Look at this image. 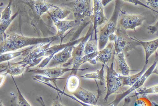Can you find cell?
I'll return each mask as SVG.
<instances>
[{"label": "cell", "instance_id": "obj_12", "mask_svg": "<svg viewBox=\"0 0 158 106\" xmlns=\"http://www.w3.org/2000/svg\"><path fill=\"white\" fill-rule=\"evenodd\" d=\"M91 28L89 29V32L83 37L82 40L76 47H74L72 54L71 62L73 65L77 62L84 56L85 45L87 41V40L91 34L92 30Z\"/></svg>", "mask_w": 158, "mask_h": 106}, {"label": "cell", "instance_id": "obj_27", "mask_svg": "<svg viewBox=\"0 0 158 106\" xmlns=\"http://www.w3.org/2000/svg\"><path fill=\"white\" fill-rule=\"evenodd\" d=\"M7 73L5 72V73L1 74H0V87L3 85L5 80L6 77Z\"/></svg>", "mask_w": 158, "mask_h": 106}, {"label": "cell", "instance_id": "obj_26", "mask_svg": "<svg viewBox=\"0 0 158 106\" xmlns=\"http://www.w3.org/2000/svg\"><path fill=\"white\" fill-rule=\"evenodd\" d=\"M117 36L116 34L113 33L110 35L108 37V40L110 42H114L116 40Z\"/></svg>", "mask_w": 158, "mask_h": 106}, {"label": "cell", "instance_id": "obj_19", "mask_svg": "<svg viewBox=\"0 0 158 106\" xmlns=\"http://www.w3.org/2000/svg\"><path fill=\"white\" fill-rule=\"evenodd\" d=\"M26 65H23L13 66H11L6 71V72L9 74L11 76H19L21 75L25 69Z\"/></svg>", "mask_w": 158, "mask_h": 106}, {"label": "cell", "instance_id": "obj_4", "mask_svg": "<svg viewBox=\"0 0 158 106\" xmlns=\"http://www.w3.org/2000/svg\"><path fill=\"white\" fill-rule=\"evenodd\" d=\"M158 62V53L155 52V59L152 64L147 70L140 78L127 91L117 95L115 99L110 104L109 106H117L119 102L134 91L141 87L147 78L152 74Z\"/></svg>", "mask_w": 158, "mask_h": 106}, {"label": "cell", "instance_id": "obj_9", "mask_svg": "<svg viewBox=\"0 0 158 106\" xmlns=\"http://www.w3.org/2000/svg\"><path fill=\"white\" fill-rule=\"evenodd\" d=\"M93 28L96 32L97 27L106 22L107 19L104 14L101 0H93Z\"/></svg>", "mask_w": 158, "mask_h": 106}, {"label": "cell", "instance_id": "obj_23", "mask_svg": "<svg viewBox=\"0 0 158 106\" xmlns=\"http://www.w3.org/2000/svg\"><path fill=\"white\" fill-rule=\"evenodd\" d=\"M147 29L149 33L153 34L156 33L157 34L158 33V20L154 25L148 27Z\"/></svg>", "mask_w": 158, "mask_h": 106}, {"label": "cell", "instance_id": "obj_13", "mask_svg": "<svg viewBox=\"0 0 158 106\" xmlns=\"http://www.w3.org/2000/svg\"><path fill=\"white\" fill-rule=\"evenodd\" d=\"M134 37L135 40L139 43V45L142 46L144 49L145 55L144 64L147 65L149 58L156 52L158 48V38L149 41H144L139 40L135 37Z\"/></svg>", "mask_w": 158, "mask_h": 106}, {"label": "cell", "instance_id": "obj_17", "mask_svg": "<svg viewBox=\"0 0 158 106\" xmlns=\"http://www.w3.org/2000/svg\"><path fill=\"white\" fill-rule=\"evenodd\" d=\"M105 66V65H103L100 70H98L95 72L88 73L79 77L80 78L99 79L100 81V82L103 83L104 80V68Z\"/></svg>", "mask_w": 158, "mask_h": 106}, {"label": "cell", "instance_id": "obj_5", "mask_svg": "<svg viewBox=\"0 0 158 106\" xmlns=\"http://www.w3.org/2000/svg\"><path fill=\"white\" fill-rule=\"evenodd\" d=\"M146 12L139 15L125 14L119 21L118 26L125 30L130 29L136 31L135 28L141 26L147 18Z\"/></svg>", "mask_w": 158, "mask_h": 106}, {"label": "cell", "instance_id": "obj_15", "mask_svg": "<svg viewBox=\"0 0 158 106\" xmlns=\"http://www.w3.org/2000/svg\"><path fill=\"white\" fill-rule=\"evenodd\" d=\"M147 65H144L142 70L137 73L135 74L123 76L118 75L122 82L123 86H132L142 77L147 70Z\"/></svg>", "mask_w": 158, "mask_h": 106}, {"label": "cell", "instance_id": "obj_2", "mask_svg": "<svg viewBox=\"0 0 158 106\" xmlns=\"http://www.w3.org/2000/svg\"><path fill=\"white\" fill-rule=\"evenodd\" d=\"M116 30L117 38L114 42L115 54L127 53L139 45L135 39L128 36L125 30L120 27L117 28Z\"/></svg>", "mask_w": 158, "mask_h": 106}, {"label": "cell", "instance_id": "obj_20", "mask_svg": "<svg viewBox=\"0 0 158 106\" xmlns=\"http://www.w3.org/2000/svg\"><path fill=\"white\" fill-rule=\"evenodd\" d=\"M98 51L96 43L92 41H87L85 43L84 49L85 55L92 53Z\"/></svg>", "mask_w": 158, "mask_h": 106}, {"label": "cell", "instance_id": "obj_29", "mask_svg": "<svg viewBox=\"0 0 158 106\" xmlns=\"http://www.w3.org/2000/svg\"><path fill=\"white\" fill-rule=\"evenodd\" d=\"M112 0H101V2L103 6H105Z\"/></svg>", "mask_w": 158, "mask_h": 106}, {"label": "cell", "instance_id": "obj_22", "mask_svg": "<svg viewBox=\"0 0 158 106\" xmlns=\"http://www.w3.org/2000/svg\"><path fill=\"white\" fill-rule=\"evenodd\" d=\"M146 3L151 10L158 13V0H146Z\"/></svg>", "mask_w": 158, "mask_h": 106}, {"label": "cell", "instance_id": "obj_10", "mask_svg": "<svg viewBox=\"0 0 158 106\" xmlns=\"http://www.w3.org/2000/svg\"><path fill=\"white\" fill-rule=\"evenodd\" d=\"M73 46L66 47L62 51L53 56L48 66L50 67H56L58 65L64 64L72 58V54Z\"/></svg>", "mask_w": 158, "mask_h": 106}, {"label": "cell", "instance_id": "obj_21", "mask_svg": "<svg viewBox=\"0 0 158 106\" xmlns=\"http://www.w3.org/2000/svg\"><path fill=\"white\" fill-rule=\"evenodd\" d=\"M139 90V93L141 95L158 93V84L148 88H144Z\"/></svg>", "mask_w": 158, "mask_h": 106}, {"label": "cell", "instance_id": "obj_18", "mask_svg": "<svg viewBox=\"0 0 158 106\" xmlns=\"http://www.w3.org/2000/svg\"><path fill=\"white\" fill-rule=\"evenodd\" d=\"M11 77L14 82L17 90L16 106H32L21 93L13 77L11 76Z\"/></svg>", "mask_w": 158, "mask_h": 106}, {"label": "cell", "instance_id": "obj_24", "mask_svg": "<svg viewBox=\"0 0 158 106\" xmlns=\"http://www.w3.org/2000/svg\"><path fill=\"white\" fill-rule=\"evenodd\" d=\"M52 106H65L62 103L60 95L54 99Z\"/></svg>", "mask_w": 158, "mask_h": 106}, {"label": "cell", "instance_id": "obj_6", "mask_svg": "<svg viewBox=\"0 0 158 106\" xmlns=\"http://www.w3.org/2000/svg\"><path fill=\"white\" fill-rule=\"evenodd\" d=\"M70 71H73L74 73L73 74H76L75 70L72 68H69L56 67L43 70L32 69L29 70L28 71L45 76L48 78L56 80L65 73Z\"/></svg>", "mask_w": 158, "mask_h": 106}, {"label": "cell", "instance_id": "obj_3", "mask_svg": "<svg viewBox=\"0 0 158 106\" xmlns=\"http://www.w3.org/2000/svg\"><path fill=\"white\" fill-rule=\"evenodd\" d=\"M113 61L110 66L106 65V95L104 98L106 102L111 95L116 93L123 86L121 79L113 68Z\"/></svg>", "mask_w": 158, "mask_h": 106}, {"label": "cell", "instance_id": "obj_25", "mask_svg": "<svg viewBox=\"0 0 158 106\" xmlns=\"http://www.w3.org/2000/svg\"><path fill=\"white\" fill-rule=\"evenodd\" d=\"M63 94H64V95L70 97V98L72 99L73 100L76 101L78 103L81 104L82 106H96V105H94L89 104H87L84 103L81 101L79 100H78L74 96L69 95L66 94L64 92L63 93Z\"/></svg>", "mask_w": 158, "mask_h": 106}, {"label": "cell", "instance_id": "obj_1", "mask_svg": "<svg viewBox=\"0 0 158 106\" xmlns=\"http://www.w3.org/2000/svg\"><path fill=\"white\" fill-rule=\"evenodd\" d=\"M119 1H116L114 9L110 19L97 31V35L99 51L104 49L108 41V37L114 33L117 27V20L120 10Z\"/></svg>", "mask_w": 158, "mask_h": 106}, {"label": "cell", "instance_id": "obj_16", "mask_svg": "<svg viewBox=\"0 0 158 106\" xmlns=\"http://www.w3.org/2000/svg\"><path fill=\"white\" fill-rule=\"evenodd\" d=\"M80 79L76 74H72L68 78L66 84L67 91L71 94L80 87Z\"/></svg>", "mask_w": 158, "mask_h": 106}, {"label": "cell", "instance_id": "obj_7", "mask_svg": "<svg viewBox=\"0 0 158 106\" xmlns=\"http://www.w3.org/2000/svg\"><path fill=\"white\" fill-rule=\"evenodd\" d=\"M81 101L89 104L95 105L100 94L98 92H92L79 87L72 94Z\"/></svg>", "mask_w": 158, "mask_h": 106}, {"label": "cell", "instance_id": "obj_11", "mask_svg": "<svg viewBox=\"0 0 158 106\" xmlns=\"http://www.w3.org/2000/svg\"><path fill=\"white\" fill-rule=\"evenodd\" d=\"M116 73L119 75L128 76L129 75L131 70L128 65L125 58L124 53H121L115 54L114 56Z\"/></svg>", "mask_w": 158, "mask_h": 106}, {"label": "cell", "instance_id": "obj_14", "mask_svg": "<svg viewBox=\"0 0 158 106\" xmlns=\"http://www.w3.org/2000/svg\"><path fill=\"white\" fill-rule=\"evenodd\" d=\"M114 47V42H110L106 47L99 50L98 54L95 58L96 62H100L105 65L112 57Z\"/></svg>", "mask_w": 158, "mask_h": 106}, {"label": "cell", "instance_id": "obj_28", "mask_svg": "<svg viewBox=\"0 0 158 106\" xmlns=\"http://www.w3.org/2000/svg\"><path fill=\"white\" fill-rule=\"evenodd\" d=\"M152 74L158 75V62L152 72Z\"/></svg>", "mask_w": 158, "mask_h": 106}, {"label": "cell", "instance_id": "obj_8", "mask_svg": "<svg viewBox=\"0 0 158 106\" xmlns=\"http://www.w3.org/2000/svg\"><path fill=\"white\" fill-rule=\"evenodd\" d=\"M91 0H75L73 3V10L76 19L80 20L89 15L92 9Z\"/></svg>", "mask_w": 158, "mask_h": 106}]
</instances>
